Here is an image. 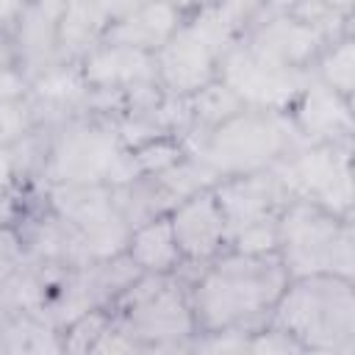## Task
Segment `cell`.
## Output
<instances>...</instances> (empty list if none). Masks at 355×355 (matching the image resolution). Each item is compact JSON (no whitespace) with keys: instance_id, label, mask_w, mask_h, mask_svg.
Here are the masks:
<instances>
[{"instance_id":"6da1fadb","label":"cell","mask_w":355,"mask_h":355,"mask_svg":"<svg viewBox=\"0 0 355 355\" xmlns=\"http://www.w3.org/2000/svg\"><path fill=\"white\" fill-rule=\"evenodd\" d=\"M288 283L277 252L222 255L194 286V324L208 333L239 330L244 322L275 308Z\"/></svg>"},{"instance_id":"7a4b0ae2","label":"cell","mask_w":355,"mask_h":355,"mask_svg":"<svg viewBox=\"0 0 355 355\" xmlns=\"http://www.w3.org/2000/svg\"><path fill=\"white\" fill-rule=\"evenodd\" d=\"M275 327L288 333L302 349L352 352L355 297L352 277L305 275L288 277L275 302Z\"/></svg>"},{"instance_id":"3957f363","label":"cell","mask_w":355,"mask_h":355,"mask_svg":"<svg viewBox=\"0 0 355 355\" xmlns=\"http://www.w3.org/2000/svg\"><path fill=\"white\" fill-rule=\"evenodd\" d=\"M277 255L288 277H352V225L308 197H294L277 216Z\"/></svg>"},{"instance_id":"277c9868","label":"cell","mask_w":355,"mask_h":355,"mask_svg":"<svg viewBox=\"0 0 355 355\" xmlns=\"http://www.w3.org/2000/svg\"><path fill=\"white\" fill-rule=\"evenodd\" d=\"M291 125L280 119V111L241 108L230 119L211 128L197 158L219 178L269 169L291 150Z\"/></svg>"},{"instance_id":"5b68a950","label":"cell","mask_w":355,"mask_h":355,"mask_svg":"<svg viewBox=\"0 0 355 355\" xmlns=\"http://www.w3.org/2000/svg\"><path fill=\"white\" fill-rule=\"evenodd\" d=\"M47 172L55 183L67 186H111L122 189L141 178V166L130 150L108 130L75 128L67 130L50 153Z\"/></svg>"},{"instance_id":"8992f818","label":"cell","mask_w":355,"mask_h":355,"mask_svg":"<svg viewBox=\"0 0 355 355\" xmlns=\"http://www.w3.org/2000/svg\"><path fill=\"white\" fill-rule=\"evenodd\" d=\"M125 333L133 338H147L164 344L169 338L189 336L194 324V313L189 311L183 294L166 275H147L141 272L125 291Z\"/></svg>"},{"instance_id":"52a82bcc","label":"cell","mask_w":355,"mask_h":355,"mask_svg":"<svg viewBox=\"0 0 355 355\" xmlns=\"http://www.w3.org/2000/svg\"><path fill=\"white\" fill-rule=\"evenodd\" d=\"M219 67H222V80L250 108L286 111L308 86L302 80V69H288L263 61L247 47H230L219 58Z\"/></svg>"},{"instance_id":"ba28073f","label":"cell","mask_w":355,"mask_h":355,"mask_svg":"<svg viewBox=\"0 0 355 355\" xmlns=\"http://www.w3.org/2000/svg\"><path fill=\"white\" fill-rule=\"evenodd\" d=\"M211 189H214V197L222 208L227 236L252 225V222L280 216L277 211L294 200L291 189L280 180V175L272 166L258 169V172L219 178Z\"/></svg>"},{"instance_id":"9c48e42d","label":"cell","mask_w":355,"mask_h":355,"mask_svg":"<svg viewBox=\"0 0 355 355\" xmlns=\"http://www.w3.org/2000/svg\"><path fill=\"white\" fill-rule=\"evenodd\" d=\"M169 222L183 261H208L227 241V225L211 186L180 200L172 208Z\"/></svg>"},{"instance_id":"30bf717a","label":"cell","mask_w":355,"mask_h":355,"mask_svg":"<svg viewBox=\"0 0 355 355\" xmlns=\"http://www.w3.org/2000/svg\"><path fill=\"white\" fill-rule=\"evenodd\" d=\"M155 75L175 97H189L214 80L216 55L191 31V25H178V31L153 53Z\"/></svg>"},{"instance_id":"8fae6325","label":"cell","mask_w":355,"mask_h":355,"mask_svg":"<svg viewBox=\"0 0 355 355\" xmlns=\"http://www.w3.org/2000/svg\"><path fill=\"white\" fill-rule=\"evenodd\" d=\"M324 36L305 25L302 19H297L294 14H275L269 22L258 25V31L252 33L250 42V53H255L263 61L288 67V69H305L311 64V58L319 55Z\"/></svg>"},{"instance_id":"7c38bea8","label":"cell","mask_w":355,"mask_h":355,"mask_svg":"<svg viewBox=\"0 0 355 355\" xmlns=\"http://www.w3.org/2000/svg\"><path fill=\"white\" fill-rule=\"evenodd\" d=\"M352 116H349V100L341 97L327 83L316 80L302 89V94L294 100V130L311 141H341L349 139Z\"/></svg>"},{"instance_id":"4fadbf2b","label":"cell","mask_w":355,"mask_h":355,"mask_svg":"<svg viewBox=\"0 0 355 355\" xmlns=\"http://www.w3.org/2000/svg\"><path fill=\"white\" fill-rule=\"evenodd\" d=\"M155 78V55L128 44H100L83 61V80L92 89H128Z\"/></svg>"},{"instance_id":"5bb4252c","label":"cell","mask_w":355,"mask_h":355,"mask_svg":"<svg viewBox=\"0 0 355 355\" xmlns=\"http://www.w3.org/2000/svg\"><path fill=\"white\" fill-rule=\"evenodd\" d=\"M178 17H180V11H175L169 3L144 0L128 17L111 22L103 36L111 44H128V47H139V50L155 53L178 31Z\"/></svg>"},{"instance_id":"9a60e30c","label":"cell","mask_w":355,"mask_h":355,"mask_svg":"<svg viewBox=\"0 0 355 355\" xmlns=\"http://www.w3.org/2000/svg\"><path fill=\"white\" fill-rule=\"evenodd\" d=\"M125 255L136 263L139 272L169 275L183 261L175 233H172L169 214H158V216H150V219L133 225L128 244H125Z\"/></svg>"},{"instance_id":"2e32d148","label":"cell","mask_w":355,"mask_h":355,"mask_svg":"<svg viewBox=\"0 0 355 355\" xmlns=\"http://www.w3.org/2000/svg\"><path fill=\"white\" fill-rule=\"evenodd\" d=\"M108 17L97 0H67L58 25H55V42L61 50H80L97 42L100 33H105Z\"/></svg>"},{"instance_id":"e0dca14e","label":"cell","mask_w":355,"mask_h":355,"mask_svg":"<svg viewBox=\"0 0 355 355\" xmlns=\"http://www.w3.org/2000/svg\"><path fill=\"white\" fill-rule=\"evenodd\" d=\"M241 108H247L241 103V97L225 83V80H211L202 89H197L194 94H189V111L191 119L197 125H205L208 130L216 128L219 122L230 119L233 114H239Z\"/></svg>"},{"instance_id":"ac0fdd59","label":"cell","mask_w":355,"mask_h":355,"mask_svg":"<svg viewBox=\"0 0 355 355\" xmlns=\"http://www.w3.org/2000/svg\"><path fill=\"white\" fill-rule=\"evenodd\" d=\"M352 64H355L352 39H349L347 33L333 42V47L322 55V64H319L322 83H327L330 89H336V92H338L341 97H347V100H349V94H352Z\"/></svg>"},{"instance_id":"d6986e66","label":"cell","mask_w":355,"mask_h":355,"mask_svg":"<svg viewBox=\"0 0 355 355\" xmlns=\"http://www.w3.org/2000/svg\"><path fill=\"white\" fill-rule=\"evenodd\" d=\"M86 89L89 86L83 80V72H75L69 67H53L36 80V94L47 103H72L83 97Z\"/></svg>"},{"instance_id":"ffe728a7","label":"cell","mask_w":355,"mask_h":355,"mask_svg":"<svg viewBox=\"0 0 355 355\" xmlns=\"http://www.w3.org/2000/svg\"><path fill=\"white\" fill-rule=\"evenodd\" d=\"M11 175H14V155L8 153L6 144H0V189L11 180Z\"/></svg>"},{"instance_id":"44dd1931","label":"cell","mask_w":355,"mask_h":355,"mask_svg":"<svg viewBox=\"0 0 355 355\" xmlns=\"http://www.w3.org/2000/svg\"><path fill=\"white\" fill-rule=\"evenodd\" d=\"M330 11L341 14V17H349V8H352V0H322Z\"/></svg>"},{"instance_id":"7402d4cb","label":"cell","mask_w":355,"mask_h":355,"mask_svg":"<svg viewBox=\"0 0 355 355\" xmlns=\"http://www.w3.org/2000/svg\"><path fill=\"white\" fill-rule=\"evenodd\" d=\"M263 3H269V6H272L277 14H286V11H291V8H294L300 0H263Z\"/></svg>"},{"instance_id":"603a6c76","label":"cell","mask_w":355,"mask_h":355,"mask_svg":"<svg viewBox=\"0 0 355 355\" xmlns=\"http://www.w3.org/2000/svg\"><path fill=\"white\" fill-rule=\"evenodd\" d=\"M164 3H169L175 11H186V8H191L197 0H164Z\"/></svg>"}]
</instances>
